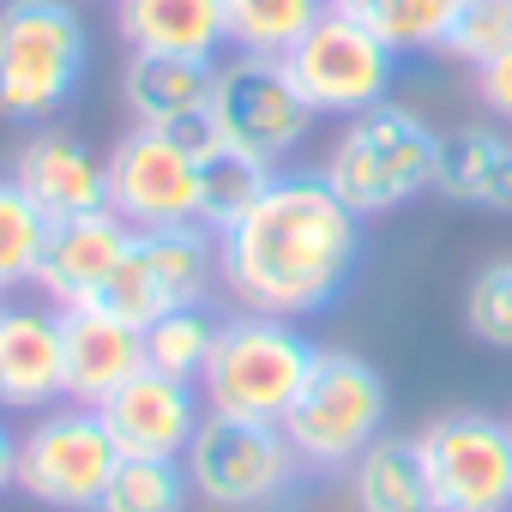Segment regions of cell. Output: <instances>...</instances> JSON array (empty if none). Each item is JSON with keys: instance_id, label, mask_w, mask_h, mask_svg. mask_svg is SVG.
<instances>
[{"instance_id": "obj_5", "label": "cell", "mask_w": 512, "mask_h": 512, "mask_svg": "<svg viewBox=\"0 0 512 512\" xmlns=\"http://www.w3.org/2000/svg\"><path fill=\"white\" fill-rule=\"evenodd\" d=\"M386 416H392L386 374L356 350H320L308 386L284 416V434L314 476H338L386 434Z\"/></svg>"}, {"instance_id": "obj_8", "label": "cell", "mask_w": 512, "mask_h": 512, "mask_svg": "<svg viewBox=\"0 0 512 512\" xmlns=\"http://www.w3.org/2000/svg\"><path fill=\"white\" fill-rule=\"evenodd\" d=\"M115 464H121V446L103 428L97 404L67 398L31 416V428L19 434V494L49 512H97Z\"/></svg>"}, {"instance_id": "obj_32", "label": "cell", "mask_w": 512, "mask_h": 512, "mask_svg": "<svg viewBox=\"0 0 512 512\" xmlns=\"http://www.w3.org/2000/svg\"><path fill=\"white\" fill-rule=\"evenodd\" d=\"M0 314H7V296H0Z\"/></svg>"}, {"instance_id": "obj_31", "label": "cell", "mask_w": 512, "mask_h": 512, "mask_svg": "<svg viewBox=\"0 0 512 512\" xmlns=\"http://www.w3.org/2000/svg\"><path fill=\"white\" fill-rule=\"evenodd\" d=\"M19 488V434L0 422V494H13Z\"/></svg>"}, {"instance_id": "obj_11", "label": "cell", "mask_w": 512, "mask_h": 512, "mask_svg": "<svg viewBox=\"0 0 512 512\" xmlns=\"http://www.w3.org/2000/svg\"><path fill=\"white\" fill-rule=\"evenodd\" d=\"M284 67H290L296 91L308 97V109L332 115V121H350V115L386 103L398 85V49L338 7L320 13V25L284 55Z\"/></svg>"}, {"instance_id": "obj_15", "label": "cell", "mask_w": 512, "mask_h": 512, "mask_svg": "<svg viewBox=\"0 0 512 512\" xmlns=\"http://www.w3.org/2000/svg\"><path fill=\"white\" fill-rule=\"evenodd\" d=\"M55 404H67L61 308L7 302V314H0V410L43 416Z\"/></svg>"}, {"instance_id": "obj_6", "label": "cell", "mask_w": 512, "mask_h": 512, "mask_svg": "<svg viewBox=\"0 0 512 512\" xmlns=\"http://www.w3.org/2000/svg\"><path fill=\"white\" fill-rule=\"evenodd\" d=\"M181 464H187L193 494L223 512H266L308 476L284 422H247V416H223V410H205Z\"/></svg>"}, {"instance_id": "obj_24", "label": "cell", "mask_w": 512, "mask_h": 512, "mask_svg": "<svg viewBox=\"0 0 512 512\" xmlns=\"http://www.w3.org/2000/svg\"><path fill=\"white\" fill-rule=\"evenodd\" d=\"M43 241H49L43 205H37L13 175H0V296H13V290L37 284Z\"/></svg>"}, {"instance_id": "obj_3", "label": "cell", "mask_w": 512, "mask_h": 512, "mask_svg": "<svg viewBox=\"0 0 512 512\" xmlns=\"http://www.w3.org/2000/svg\"><path fill=\"white\" fill-rule=\"evenodd\" d=\"M434 157H440V133L422 115H410V109H398L386 97V103L344 121V133L332 139L320 175L368 223V217L404 211L410 199L434 193Z\"/></svg>"}, {"instance_id": "obj_2", "label": "cell", "mask_w": 512, "mask_h": 512, "mask_svg": "<svg viewBox=\"0 0 512 512\" xmlns=\"http://www.w3.org/2000/svg\"><path fill=\"white\" fill-rule=\"evenodd\" d=\"M91 73V31L73 0H0V121L49 127Z\"/></svg>"}, {"instance_id": "obj_13", "label": "cell", "mask_w": 512, "mask_h": 512, "mask_svg": "<svg viewBox=\"0 0 512 512\" xmlns=\"http://www.w3.org/2000/svg\"><path fill=\"white\" fill-rule=\"evenodd\" d=\"M97 416L115 434L121 458H181L205 422V392H199V380L139 368L127 386H115L97 404Z\"/></svg>"}, {"instance_id": "obj_19", "label": "cell", "mask_w": 512, "mask_h": 512, "mask_svg": "<svg viewBox=\"0 0 512 512\" xmlns=\"http://www.w3.org/2000/svg\"><path fill=\"white\" fill-rule=\"evenodd\" d=\"M434 193L464 211H512V133L506 127L440 133Z\"/></svg>"}, {"instance_id": "obj_25", "label": "cell", "mask_w": 512, "mask_h": 512, "mask_svg": "<svg viewBox=\"0 0 512 512\" xmlns=\"http://www.w3.org/2000/svg\"><path fill=\"white\" fill-rule=\"evenodd\" d=\"M217 314L205 302L193 308H175V314H157L145 326V368L157 374H175V380H199L205 362H211V344H217Z\"/></svg>"}, {"instance_id": "obj_20", "label": "cell", "mask_w": 512, "mask_h": 512, "mask_svg": "<svg viewBox=\"0 0 512 512\" xmlns=\"http://www.w3.org/2000/svg\"><path fill=\"white\" fill-rule=\"evenodd\" d=\"M115 31L139 55H193L217 61L229 43L223 0H115Z\"/></svg>"}, {"instance_id": "obj_10", "label": "cell", "mask_w": 512, "mask_h": 512, "mask_svg": "<svg viewBox=\"0 0 512 512\" xmlns=\"http://www.w3.org/2000/svg\"><path fill=\"white\" fill-rule=\"evenodd\" d=\"M217 278V229L205 223H169V229H133L121 266L97 308L121 314L127 326H151L157 314L193 308L211 296Z\"/></svg>"}, {"instance_id": "obj_21", "label": "cell", "mask_w": 512, "mask_h": 512, "mask_svg": "<svg viewBox=\"0 0 512 512\" xmlns=\"http://www.w3.org/2000/svg\"><path fill=\"white\" fill-rule=\"evenodd\" d=\"M350 506L356 512H434L416 434H380L350 464Z\"/></svg>"}, {"instance_id": "obj_7", "label": "cell", "mask_w": 512, "mask_h": 512, "mask_svg": "<svg viewBox=\"0 0 512 512\" xmlns=\"http://www.w3.org/2000/svg\"><path fill=\"white\" fill-rule=\"evenodd\" d=\"M211 133L247 157H260L266 169H278L284 157L302 151V139L314 133V109L308 97L296 91L284 55H229L217 61V79H211Z\"/></svg>"}, {"instance_id": "obj_22", "label": "cell", "mask_w": 512, "mask_h": 512, "mask_svg": "<svg viewBox=\"0 0 512 512\" xmlns=\"http://www.w3.org/2000/svg\"><path fill=\"white\" fill-rule=\"evenodd\" d=\"M332 0H223L229 49L241 55H290Z\"/></svg>"}, {"instance_id": "obj_14", "label": "cell", "mask_w": 512, "mask_h": 512, "mask_svg": "<svg viewBox=\"0 0 512 512\" xmlns=\"http://www.w3.org/2000/svg\"><path fill=\"white\" fill-rule=\"evenodd\" d=\"M133 241V223L121 211H85V217H61L49 223V241H43V266H37V290L55 302V308H91L115 266H121V253Z\"/></svg>"}, {"instance_id": "obj_4", "label": "cell", "mask_w": 512, "mask_h": 512, "mask_svg": "<svg viewBox=\"0 0 512 512\" xmlns=\"http://www.w3.org/2000/svg\"><path fill=\"white\" fill-rule=\"evenodd\" d=\"M320 362V344L302 332V320H278V314H229L217 326L211 362L199 374L205 410L223 416H247V422H284L296 392L308 386Z\"/></svg>"}, {"instance_id": "obj_26", "label": "cell", "mask_w": 512, "mask_h": 512, "mask_svg": "<svg viewBox=\"0 0 512 512\" xmlns=\"http://www.w3.org/2000/svg\"><path fill=\"white\" fill-rule=\"evenodd\" d=\"M193 482L181 458H121L97 512H187Z\"/></svg>"}, {"instance_id": "obj_1", "label": "cell", "mask_w": 512, "mask_h": 512, "mask_svg": "<svg viewBox=\"0 0 512 512\" xmlns=\"http://www.w3.org/2000/svg\"><path fill=\"white\" fill-rule=\"evenodd\" d=\"M362 272V217L320 169H272L229 229H217V278L247 314L314 320Z\"/></svg>"}, {"instance_id": "obj_30", "label": "cell", "mask_w": 512, "mask_h": 512, "mask_svg": "<svg viewBox=\"0 0 512 512\" xmlns=\"http://www.w3.org/2000/svg\"><path fill=\"white\" fill-rule=\"evenodd\" d=\"M476 97H482V109H488L500 127H512V43L476 67Z\"/></svg>"}, {"instance_id": "obj_12", "label": "cell", "mask_w": 512, "mask_h": 512, "mask_svg": "<svg viewBox=\"0 0 512 512\" xmlns=\"http://www.w3.org/2000/svg\"><path fill=\"white\" fill-rule=\"evenodd\" d=\"M434 512H512V422L446 410L416 434Z\"/></svg>"}, {"instance_id": "obj_17", "label": "cell", "mask_w": 512, "mask_h": 512, "mask_svg": "<svg viewBox=\"0 0 512 512\" xmlns=\"http://www.w3.org/2000/svg\"><path fill=\"white\" fill-rule=\"evenodd\" d=\"M61 350H67V398L103 404L145 368V326H127L109 308H61Z\"/></svg>"}, {"instance_id": "obj_28", "label": "cell", "mask_w": 512, "mask_h": 512, "mask_svg": "<svg viewBox=\"0 0 512 512\" xmlns=\"http://www.w3.org/2000/svg\"><path fill=\"white\" fill-rule=\"evenodd\" d=\"M464 326L488 350H512V260H488L464 290Z\"/></svg>"}, {"instance_id": "obj_18", "label": "cell", "mask_w": 512, "mask_h": 512, "mask_svg": "<svg viewBox=\"0 0 512 512\" xmlns=\"http://www.w3.org/2000/svg\"><path fill=\"white\" fill-rule=\"evenodd\" d=\"M211 79L217 61H193V55H139L127 49L121 67V103L133 127H199L211 115Z\"/></svg>"}, {"instance_id": "obj_16", "label": "cell", "mask_w": 512, "mask_h": 512, "mask_svg": "<svg viewBox=\"0 0 512 512\" xmlns=\"http://www.w3.org/2000/svg\"><path fill=\"white\" fill-rule=\"evenodd\" d=\"M13 181L43 205L49 223L61 217H85V211H103L109 205V157L91 151L79 133L67 127H37L19 157H13Z\"/></svg>"}, {"instance_id": "obj_33", "label": "cell", "mask_w": 512, "mask_h": 512, "mask_svg": "<svg viewBox=\"0 0 512 512\" xmlns=\"http://www.w3.org/2000/svg\"><path fill=\"white\" fill-rule=\"evenodd\" d=\"M506 7H512V0H506Z\"/></svg>"}, {"instance_id": "obj_9", "label": "cell", "mask_w": 512, "mask_h": 512, "mask_svg": "<svg viewBox=\"0 0 512 512\" xmlns=\"http://www.w3.org/2000/svg\"><path fill=\"white\" fill-rule=\"evenodd\" d=\"M211 121L199 127H133L109 145V211L133 229L199 223V157L211 145Z\"/></svg>"}, {"instance_id": "obj_27", "label": "cell", "mask_w": 512, "mask_h": 512, "mask_svg": "<svg viewBox=\"0 0 512 512\" xmlns=\"http://www.w3.org/2000/svg\"><path fill=\"white\" fill-rule=\"evenodd\" d=\"M332 7L362 19L368 31H380L404 55V49H440V37L458 19L464 0H332Z\"/></svg>"}, {"instance_id": "obj_29", "label": "cell", "mask_w": 512, "mask_h": 512, "mask_svg": "<svg viewBox=\"0 0 512 512\" xmlns=\"http://www.w3.org/2000/svg\"><path fill=\"white\" fill-rule=\"evenodd\" d=\"M506 43H512V7H506V0H464L458 19H452L446 37H440V55L482 67V61L500 55Z\"/></svg>"}, {"instance_id": "obj_23", "label": "cell", "mask_w": 512, "mask_h": 512, "mask_svg": "<svg viewBox=\"0 0 512 512\" xmlns=\"http://www.w3.org/2000/svg\"><path fill=\"white\" fill-rule=\"evenodd\" d=\"M266 181H272V169L260 157H247V151L211 139L205 157H199V223L205 229H229L253 199H260Z\"/></svg>"}]
</instances>
